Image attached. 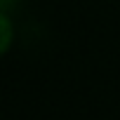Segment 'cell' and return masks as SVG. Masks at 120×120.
Listing matches in <instances>:
<instances>
[{
	"label": "cell",
	"mask_w": 120,
	"mask_h": 120,
	"mask_svg": "<svg viewBox=\"0 0 120 120\" xmlns=\"http://www.w3.org/2000/svg\"><path fill=\"white\" fill-rule=\"evenodd\" d=\"M14 35H17V28H14L12 12H0V52L3 54H7L12 49Z\"/></svg>",
	"instance_id": "6da1fadb"
},
{
	"label": "cell",
	"mask_w": 120,
	"mask_h": 120,
	"mask_svg": "<svg viewBox=\"0 0 120 120\" xmlns=\"http://www.w3.org/2000/svg\"><path fill=\"white\" fill-rule=\"evenodd\" d=\"M21 0H0V12H14V7Z\"/></svg>",
	"instance_id": "7a4b0ae2"
}]
</instances>
